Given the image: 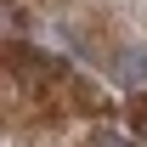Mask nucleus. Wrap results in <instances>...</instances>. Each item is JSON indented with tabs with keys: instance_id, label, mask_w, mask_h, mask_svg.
<instances>
[{
	"instance_id": "3",
	"label": "nucleus",
	"mask_w": 147,
	"mask_h": 147,
	"mask_svg": "<svg viewBox=\"0 0 147 147\" xmlns=\"http://www.w3.org/2000/svg\"><path fill=\"white\" fill-rule=\"evenodd\" d=\"M142 136H147V113H142Z\"/></svg>"
},
{
	"instance_id": "2",
	"label": "nucleus",
	"mask_w": 147,
	"mask_h": 147,
	"mask_svg": "<svg viewBox=\"0 0 147 147\" xmlns=\"http://www.w3.org/2000/svg\"><path fill=\"white\" fill-rule=\"evenodd\" d=\"M96 147H130L125 136H96Z\"/></svg>"
},
{
	"instance_id": "1",
	"label": "nucleus",
	"mask_w": 147,
	"mask_h": 147,
	"mask_svg": "<svg viewBox=\"0 0 147 147\" xmlns=\"http://www.w3.org/2000/svg\"><path fill=\"white\" fill-rule=\"evenodd\" d=\"M113 79H119V85H147V51L142 45L119 57V74H113Z\"/></svg>"
}]
</instances>
